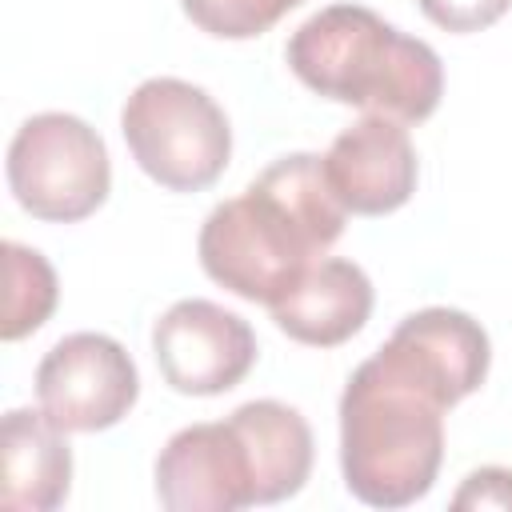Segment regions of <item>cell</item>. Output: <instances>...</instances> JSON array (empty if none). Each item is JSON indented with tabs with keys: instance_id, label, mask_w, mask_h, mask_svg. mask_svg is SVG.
I'll return each instance as SVG.
<instances>
[{
	"instance_id": "obj_1",
	"label": "cell",
	"mask_w": 512,
	"mask_h": 512,
	"mask_svg": "<svg viewBox=\"0 0 512 512\" xmlns=\"http://www.w3.org/2000/svg\"><path fill=\"white\" fill-rule=\"evenodd\" d=\"M468 384L404 324L340 396V468L360 504L404 508L428 496L444 460V412Z\"/></svg>"
},
{
	"instance_id": "obj_2",
	"label": "cell",
	"mask_w": 512,
	"mask_h": 512,
	"mask_svg": "<svg viewBox=\"0 0 512 512\" xmlns=\"http://www.w3.org/2000/svg\"><path fill=\"white\" fill-rule=\"evenodd\" d=\"M344 216L320 156L292 152L208 212L196 252L220 288L252 304H272L340 240Z\"/></svg>"
},
{
	"instance_id": "obj_3",
	"label": "cell",
	"mask_w": 512,
	"mask_h": 512,
	"mask_svg": "<svg viewBox=\"0 0 512 512\" xmlns=\"http://www.w3.org/2000/svg\"><path fill=\"white\" fill-rule=\"evenodd\" d=\"M304 88L376 116L420 124L444 92L440 56L360 4H332L308 16L284 48Z\"/></svg>"
},
{
	"instance_id": "obj_4",
	"label": "cell",
	"mask_w": 512,
	"mask_h": 512,
	"mask_svg": "<svg viewBox=\"0 0 512 512\" xmlns=\"http://www.w3.org/2000/svg\"><path fill=\"white\" fill-rule=\"evenodd\" d=\"M132 160L168 192H200L216 184L232 152L224 108L196 84L176 76L144 80L120 112Z\"/></svg>"
},
{
	"instance_id": "obj_5",
	"label": "cell",
	"mask_w": 512,
	"mask_h": 512,
	"mask_svg": "<svg viewBox=\"0 0 512 512\" xmlns=\"http://www.w3.org/2000/svg\"><path fill=\"white\" fill-rule=\"evenodd\" d=\"M112 184L108 148L80 116L40 112L8 144V188L24 212L52 224L92 216Z\"/></svg>"
},
{
	"instance_id": "obj_6",
	"label": "cell",
	"mask_w": 512,
	"mask_h": 512,
	"mask_svg": "<svg viewBox=\"0 0 512 512\" xmlns=\"http://www.w3.org/2000/svg\"><path fill=\"white\" fill-rule=\"evenodd\" d=\"M140 376L132 356L104 332H72L36 368V400L64 432H100L128 416Z\"/></svg>"
},
{
	"instance_id": "obj_7",
	"label": "cell",
	"mask_w": 512,
	"mask_h": 512,
	"mask_svg": "<svg viewBox=\"0 0 512 512\" xmlns=\"http://www.w3.org/2000/svg\"><path fill=\"white\" fill-rule=\"evenodd\" d=\"M156 496L168 512H236L260 504V472L236 416L180 428L156 456Z\"/></svg>"
},
{
	"instance_id": "obj_8",
	"label": "cell",
	"mask_w": 512,
	"mask_h": 512,
	"mask_svg": "<svg viewBox=\"0 0 512 512\" xmlns=\"http://www.w3.org/2000/svg\"><path fill=\"white\" fill-rule=\"evenodd\" d=\"M152 352L168 388L220 396L256 364V332L244 316L212 300H176L152 328Z\"/></svg>"
},
{
	"instance_id": "obj_9",
	"label": "cell",
	"mask_w": 512,
	"mask_h": 512,
	"mask_svg": "<svg viewBox=\"0 0 512 512\" xmlns=\"http://www.w3.org/2000/svg\"><path fill=\"white\" fill-rule=\"evenodd\" d=\"M320 164L332 196L356 216L396 212L416 192V148L396 116L368 112L364 120L348 124L328 144Z\"/></svg>"
},
{
	"instance_id": "obj_10",
	"label": "cell",
	"mask_w": 512,
	"mask_h": 512,
	"mask_svg": "<svg viewBox=\"0 0 512 512\" xmlns=\"http://www.w3.org/2000/svg\"><path fill=\"white\" fill-rule=\"evenodd\" d=\"M280 332L312 348H336L352 340L372 316V280L360 264L340 256H320L296 284L268 304Z\"/></svg>"
},
{
	"instance_id": "obj_11",
	"label": "cell",
	"mask_w": 512,
	"mask_h": 512,
	"mask_svg": "<svg viewBox=\"0 0 512 512\" xmlns=\"http://www.w3.org/2000/svg\"><path fill=\"white\" fill-rule=\"evenodd\" d=\"M0 464V504L8 512H52L64 504L72 484V448L44 408H12L4 416Z\"/></svg>"
},
{
	"instance_id": "obj_12",
	"label": "cell",
	"mask_w": 512,
	"mask_h": 512,
	"mask_svg": "<svg viewBox=\"0 0 512 512\" xmlns=\"http://www.w3.org/2000/svg\"><path fill=\"white\" fill-rule=\"evenodd\" d=\"M244 428L256 472H260V504H280L296 496L312 472V428L308 420L280 400H248L236 412Z\"/></svg>"
},
{
	"instance_id": "obj_13",
	"label": "cell",
	"mask_w": 512,
	"mask_h": 512,
	"mask_svg": "<svg viewBox=\"0 0 512 512\" xmlns=\"http://www.w3.org/2000/svg\"><path fill=\"white\" fill-rule=\"evenodd\" d=\"M4 280H8V288H4L0 336L4 340H24L56 308V272L36 248H24V244L8 240L4 244Z\"/></svg>"
},
{
	"instance_id": "obj_14",
	"label": "cell",
	"mask_w": 512,
	"mask_h": 512,
	"mask_svg": "<svg viewBox=\"0 0 512 512\" xmlns=\"http://www.w3.org/2000/svg\"><path fill=\"white\" fill-rule=\"evenodd\" d=\"M304 0H180L184 16L220 40H252Z\"/></svg>"
},
{
	"instance_id": "obj_15",
	"label": "cell",
	"mask_w": 512,
	"mask_h": 512,
	"mask_svg": "<svg viewBox=\"0 0 512 512\" xmlns=\"http://www.w3.org/2000/svg\"><path fill=\"white\" fill-rule=\"evenodd\" d=\"M416 4L444 32H480L512 8V0H416Z\"/></svg>"
},
{
	"instance_id": "obj_16",
	"label": "cell",
	"mask_w": 512,
	"mask_h": 512,
	"mask_svg": "<svg viewBox=\"0 0 512 512\" xmlns=\"http://www.w3.org/2000/svg\"><path fill=\"white\" fill-rule=\"evenodd\" d=\"M456 508H512V472L508 468H480L464 480L452 496Z\"/></svg>"
}]
</instances>
